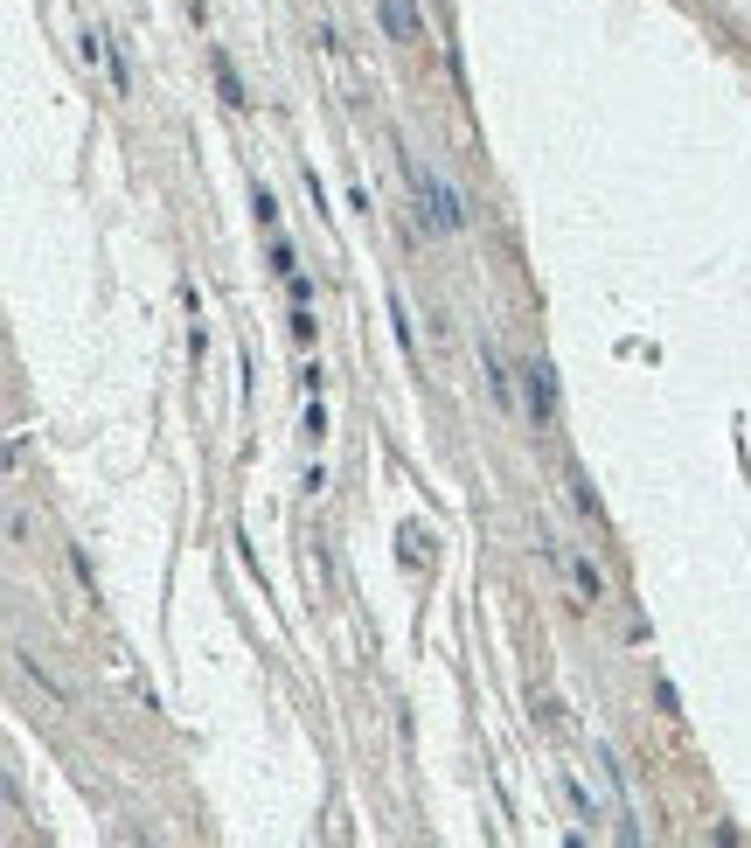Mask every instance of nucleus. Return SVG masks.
Segmentation results:
<instances>
[{"mask_svg":"<svg viewBox=\"0 0 751 848\" xmlns=\"http://www.w3.org/2000/svg\"><path fill=\"white\" fill-rule=\"evenodd\" d=\"M376 14H383V35H390V42H418V35H425V21H418L411 0H376Z\"/></svg>","mask_w":751,"mask_h":848,"instance_id":"39448f33","label":"nucleus"},{"mask_svg":"<svg viewBox=\"0 0 751 848\" xmlns=\"http://www.w3.org/2000/svg\"><path fill=\"white\" fill-rule=\"evenodd\" d=\"M480 376H487V390H494V404H501V411H515V404H522V376L501 362V348H494L487 334H480Z\"/></svg>","mask_w":751,"mask_h":848,"instance_id":"7ed1b4c3","label":"nucleus"},{"mask_svg":"<svg viewBox=\"0 0 751 848\" xmlns=\"http://www.w3.org/2000/svg\"><path fill=\"white\" fill-rule=\"evenodd\" d=\"M390 320H397V341H404V348H418V334H411V306H404V292H390Z\"/></svg>","mask_w":751,"mask_h":848,"instance_id":"6e6552de","label":"nucleus"},{"mask_svg":"<svg viewBox=\"0 0 751 848\" xmlns=\"http://www.w3.org/2000/svg\"><path fill=\"white\" fill-rule=\"evenodd\" d=\"M300 431H306V445H320V438H327V404H320V390L306 397V418H300Z\"/></svg>","mask_w":751,"mask_h":848,"instance_id":"423d86ee","label":"nucleus"},{"mask_svg":"<svg viewBox=\"0 0 751 848\" xmlns=\"http://www.w3.org/2000/svg\"><path fill=\"white\" fill-rule=\"evenodd\" d=\"M188 355H195V369H202V355H209V320H202V313L188 320Z\"/></svg>","mask_w":751,"mask_h":848,"instance_id":"1a4fd4ad","label":"nucleus"},{"mask_svg":"<svg viewBox=\"0 0 751 848\" xmlns=\"http://www.w3.org/2000/svg\"><path fill=\"white\" fill-rule=\"evenodd\" d=\"M216 84H223V105H237V112H244V105H251V98H244V84H237V70H230V63H216Z\"/></svg>","mask_w":751,"mask_h":848,"instance_id":"0eeeda50","label":"nucleus"},{"mask_svg":"<svg viewBox=\"0 0 751 848\" xmlns=\"http://www.w3.org/2000/svg\"><path fill=\"white\" fill-rule=\"evenodd\" d=\"M515 376H522V411H529V424L550 431V424H557V369H550L543 355H529Z\"/></svg>","mask_w":751,"mask_h":848,"instance_id":"f03ea898","label":"nucleus"},{"mask_svg":"<svg viewBox=\"0 0 751 848\" xmlns=\"http://www.w3.org/2000/svg\"><path fill=\"white\" fill-rule=\"evenodd\" d=\"M404 181H411V202H418L425 237H459V230H466V195L452 188L432 160H418L411 146H404Z\"/></svg>","mask_w":751,"mask_h":848,"instance_id":"f257e3e1","label":"nucleus"},{"mask_svg":"<svg viewBox=\"0 0 751 848\" xmlns=\"http://www.w3.org/2000/svg\"><path fill=\"white\" fill-rule=\"evenodd\" d=\"M557 564H564V577L578 584V605H599L605 598V577H599V564H592L585 550H557Z\"/></svg>","mask_w":751,"mask_h":848,"instance_id":"20e7f679","label":"nucleus"}]
</instances>
